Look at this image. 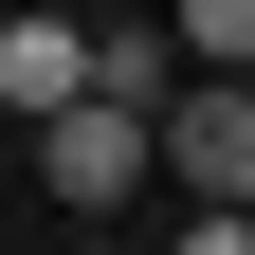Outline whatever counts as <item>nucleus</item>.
<instances>
[{
	"instance_id": "nucleus-1",
	"label": "nucleus",
	"mask_w": 255,
	"mask_h": 255,
	"mask_svg": "<svg viewBox=\"0 0 255 255\" xmlns=\"http://www.w3.org/2000/svg\"><path fill=\"white\" fill-rule=\"evenodd\" d=\"M146 182L255 201V73H164V91H146Z\"/></svg>"
},
{
	"instance_id": "nucleus-2",
	"label": "nucleus",
	"mask_w": 255,
	"mask_h": 255,
	"mask_svg": "<svg viewBox=\"0 0 255 255\" xmlns=\"http://www.w3.org/2000/svg\"><path fill=\"white\" fill-rule=\"evenodd\" d=\"M37 182H55L73 219L146 201V110H128V91H73V110H37Z\"/></svg>"
},
{
	"instance_id": "nucleus-3",
	"label": "nucleus",
	"mask_w": 255,
	"mask_h": 255,
	"mask_svg": "<svg viewBox=\"0 0 255 255\" xmlns=\"http://www.w3.org/2000/svg\"><path fill=\"white\" fill-rule=\"evenodd\" d=\"M73 91H91V18L73 0H18V18H0V110L37 128V110H73Z\"/></svg>"
},
{
	"instance_id": "nucleus-4",
	"label": "nucleus",
	"mask_w": 255,
	"mask_h": 255,
	"mask_svg": "<svg viewBox=\"0 0 255 255\" xmlns=\"http://www.w3.org/2000/svg\"><path fill=\"white\" fill-rule=\"evenodd\" d=\"M164 55H182V73H255V0H182Z\"/></svg>"
},
{
	"instance_id": "nucleus-5",
	"label": "nucleus",
	"mask_w": 255,
	"mask_h": 255,
	"mask_svg": "<svg viewBox=\"0 0 255 255\" xmlns=\"http://www.w3.org/2000/svg\"><path fill=\"white\" fill-rule=\"evenodd\" d=\"M164 73H182V55L146 37V18H91V91H128V110H146V91H164Z\"/></svg>"
},
{
	"instance_id": "nucleus-6",
	"label": "nucleus",
	"mask_w": 255,
	"mask_h": 255,
	"mask_svg": "<svg viewBox=\"0 0 255 255\" xmlns=\"http://www.w3.org/2000/svg\"><path fill=\"white\" fill-rule=\"evenodd\" d=\"M182 255H255V201H201V219H182Z\"/></svg>"
}]
</instances>
